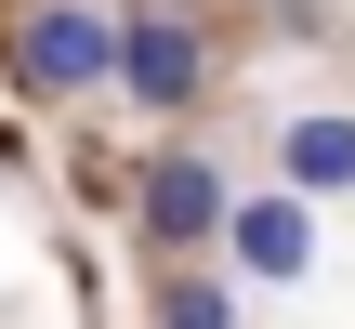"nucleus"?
Instances as JSON below:
<instances>
[{
	"instance_id": "nucleus-1",
	"label": "nucleus",
	"mask_w": 355,
	"mask_h": 329,
	"mask_svg": "<svg viewBox=\"0 0 355 329\" xmlns=\"http://www.w3.org/2000/svg\"><path fill=\"white\" fill-rule=\"evenodd\" d=\"M224 211H237V171H224L211 145H158V158H132V251H145V264H198V251H224Z\"/></svg>"
},
{
	"instance_id": "nucleus-2",
	"label": "nucleus",
	"mask_w": 355,
	"mask_h": 329,
	"mask_svg": "<svg viewBox=\"0 0 355 329\" xmlns=\"http://www.w3.org/2000/svg\"><path fill=\"white\" fill-rule=\"evenodd\" d=\"M105 92H132V119H198V106L224 92V53H211L198 13L132 0V13H119V79H105Z\"/></svg>"
},
{
	"instance_id": "nucleus-6",
	"label": "nucleus",
	"mask_w": 355,
	"mask_h": 329,
	"mask_svg": "<svg viewBox=\"0 0 355 329\" xmlns=\"http://www.w3.org/2000/svg\"><path fill=\"white\" fill-rule=\"evenodd\" d=\"M145 329H250V303H237V277L198 251V264H158V277H145Z\"/></svg>"
},
{
	"instance_id": "nucleus-3",
	"label": "nucleus",
	"mask_w": 355,
	"mask_h": 329,
	"mask_svg": "<svg viewBox=\"0 0 355 329\" xmlns=\"http://www.w3.org/2000/svg\"><path fill=\"white\" fill-rule=\"evenodd\" d=\"M211 264H224L237 290H303V277H316V198H303V185H277V171H263V185H237V211H224V251H211Z\"/></svg>"
},
{
	"instance_id": "nucleus-4",
	"label": "nucleus",
	"mask_w": 355,
	"mask_h": 329,
	"mask_svg": "<svg viewBox=\"0 0 355 329\" xmlns=\"http://www.w3.org/2000/svg\"><path fill=\"white\" fill-rule=\"evenodd\" d=\"M13 66H26V92H105L119 79V13L105 0H26L13 13Z\"/></svg>"
},
{
	"instance_id": "nucleus-5",
	"label": "nucleus",
	"mask_w": 355,
	"mask_h": 329,
	"mask_svg": "<svg viewBox=\"0 0 355 329\" xmlns=\"http://www.w3.org/2000/svg\"><path fill=\"white\" fill-rule=\"evenodd\" d=\"M277 185H303V198H355V106H303V119H277Z\"/></svg>"
}]
</instances>
